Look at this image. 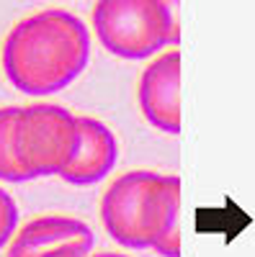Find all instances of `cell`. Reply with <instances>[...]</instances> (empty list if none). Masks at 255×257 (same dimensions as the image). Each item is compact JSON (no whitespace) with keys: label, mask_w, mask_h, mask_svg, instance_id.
I'll return each instance as SVG.
<instances>
[{"label":"cell","mask_w":255,"mask_h":257,"mask_svg":"<svg viewBox=\"0 0 255 257\" xmlns=\"http://www.w3.org/2000/svg\"><path fill=\"white\" fill-rule=\"evenodd\" d=\"M155 252L162 254V257H181V231H178V226L173 231H167L155 244Z\"/></svg>","instance_id":"obj_10"},{"label":"cell","mask_w":255,"mask_h":257,"mask_svg":"<svg viewBox=\"0 0 255 257\" xmlns=\"http://www.w3.org/2000/svg\"><path fill=\"white\" fill-rule=\"evenodd\" d=\"M93 244L96 234L82 219L52 213L16 231L8 257H88Z\"/></svg>","instance_id":"obj_5"},{"label":"cell","mask_w":255,"mask_h":257,"mask_svg":"<svg viewBox=\"0 0 255 257\" xmlns=\"http://www.w3.org/2000/svg\"><path fill=\"white\" fill-rule=\"evenodd\" d=\"M80 147L77 116L57 103H31L18 108L13 123V155L21 170L34 178L59 175Z\"/></svg>","instance_id":"obj_4"},{"label":"cell","mask_w":255,"mask_h":257,"mask_svg":"<svg viewBox=\"0 0 255 257\" xmlns=\"http://www.w3.org/2000/svg\"><path fill=\"white\" fill-rule=\"evenodd\" d=\"M181 54L178 49H167L157 54L147 67L142 70L137 100L139 111L147 123L155 126L162 134H178L181 132Z\"/></svg>","instance_id":"obj_6"},{"label":"cell","mask_w":255,"mask_h":257,"mask_svg":"<svg viewBox=\"0 0 255 257\" xmlns=\"http://www.w3.org/2000/svg\"><path fill=\"white\" fill-rule=\"evenodd\" d=\"M181 180L155 170L119 175L101 198V221L109 237L124 249H155L178 226Z\"/></svg>","instance_id":"obj_2"},{"label":"cell","mask_w":255,"mask_h":257,"mask_svg":"<svg viewBox=\"0 0 255 257\" xmlns=\"http://www.w3.org/2000/svg\"><path fill=\"white\" fill-rule=\"evenodd\" d=\"M98 44L119 59H150L178 44V21L162 0H98L93 8Z\"/></svg>","instance_id":"obj_3"},{"label":"cell","mask_w":255,"mask_h":257,"mask_svg":"<svg viewBox=\"0 0 255 257\" xmlns=\"http://www.w3.org/2000/svg\"><path fill=\"white\" fill-rule=\"evenodd\" d=\"M162 3H165V6L170 8V11H173V13H176V8H178V0H162Z\"/></svg>","instance_id":"obj_12"},{"label":"cell","mask_w":255,"mask_h":257,"mask_svg":"<svg viewBox=\"0 0 255 257\" xmlns=\"http://www.w3.org/2000/svg\"><path fill=\"white\" fill-rule=\"evenodd\" d=\"M16 226H18V206L11 193L0 188V249L13 239Z\"/></svg>","instance_id":"obj_9"},{"label":"cell","mask_w":255,"mask_h":257,"mask_svg":"<svg viewBox=\"0 0 255 257\" xmlns=\"http://www.w3.org/2000/svg\"><path fill=\"white\" fill-rule=\"evenodd\" d=\"M88 257H129V254H124V252H91Z\"/></svg>","instance_id":"obj_11"},{"label":"cell","mask_w":255,"mask_h":257,"mask_svg":"<svg viewBox=\"0 0 255 257\" xmlns=\"http://www.w3.org/2000/svg\"><path fill=\"white\" fill-rule=\"evenodd\" d=\"M18 116V105L0 108V180L6 183H26L29 175L21 170L13 155V123Z\"/></svg>","instance_id":"obj_8"},{"label":"cell","mask_w":255,"mask_h":257,"mask_svg":"<svg viewBox=\"0 0 255 257\" xmlns=\"http://www.w3.org/2000/svg\"><path fill=\"white\" fill-rule=\"evenodd\" d=\"M0 59L16 90L34 98L54 95L88 67L91 29L70 11H39L8 31Z\"/></svg>","instance_id":"obj_1"},{"label":"cell","mask_w":255,"mask_h":257,"mask_svg":"<svg viewBox=\"0 0 255 257\" xmlns=\"http://www.w3.org/2000/svg\"><path fill=\"white\" fill-rule=\"evenodd\" d=\"M77 123H80V147L72 162L57 178H62L70 185L85 188L111 175L119 160V142L111 128L93 116H77Z\"/></svg>","instance_id":"obj_7"}]
</instances>
